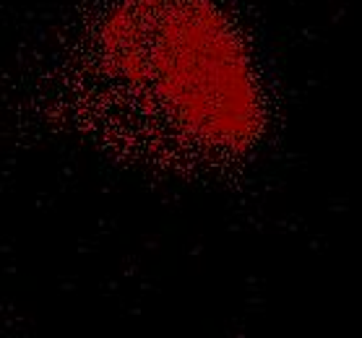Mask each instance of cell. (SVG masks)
I'll use <instances>...</instances> for the list:
<instances>
[{"mask_svg": "<svg viewBox=\"0 0 362 338\" xmlns=\"http://www.w3.org/2000/svg\"><path fill=\"white\" fill-rule=\"evenodd\" d=\"M76 97L107 138L214 149L247 117L245 78L198 0H117L81 42Z\"/></svg>", "mask_w": 362, "mask_h": 338, "instance_id": "6da1fadb", "label": "cell"}]
</instances>
